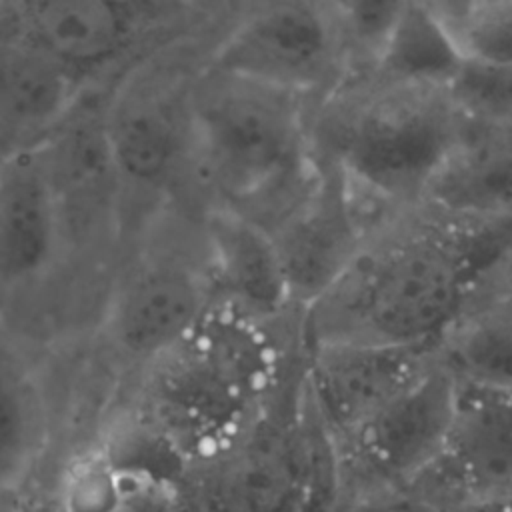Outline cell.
<instances>
[{"instance_id": "cell-1", "label": "cell", "mask_w": 512, "mask_h": 512, "mask_svg": "<svg viewBox=\"0 0 512 512\" xmlns=\"http://www.w3.org/2000/svg\"><path fill=\"white\" fill-rule=\"evenodd\" d=\"M510 248L512 216L468 220L434 212L380 228L340 278L298 310L300 344H438Z\"/></svg>"}, {"instance_id": "cell-2", "label": "cell", "mask_w": 512, "mask_h": 512, "mask_svg": "<svg viewBox=\"0 0 512 512\" xmlns=\"http://www.w3.org/2000/svg\"><path fill=\"white\" fill-rule=\"evenodd\" d=\"M466 128L450 88L390 84L340 136L342 182L384 204L424 202Z\"/></svg>"}, {"instance_id": "cell-3", "label": "cell", "mask_w": 512, "mask_h": 512, "mask_svg": "<svg viewBox=\"0 0 512 512\" xmlns=\"http://www.w3.org/2000/svg\"><path fill=\"white\" fill-rule=\"evenodd\" d=\"M458 394L460 382L438 354L410 386L328 448L334 492L360 502L412 492L446 452Z\"/></svg>"}, {"instance_id": "cell-4", "label": "cell", "mask_w": 512, "mask_h": 512, "mask_svg": "<svg viewBox=\"0 0 512 512\" xmlns=\"http://www.w3.org/2000/svg\"><path fill=\"white\" fill-rule=\"evenodd\" d=\"M280 94L232 80V88L198 112L200 160L224 206L246 210L276 192L296 170V124Z\"/></svg>"}, {"instance_id": "cell-5", "label": "cell", "mask_w": 512, "mask_h": 512, "mask_svg": "<svg viewBox=\"0 0 512 512\" xmlns=\"http://www.w3.org/2000/svg\"><path fill=\"white\" fill-rule=\"evenodd\" d=\"M302 350L304 404L328 448L360 428L438 356V344L356 340Z\"/></svg>"}, {"instance_id": "cell-6", "label": "cell", "mask_w": 512, "mask_h": 512, "mask_svg": "<svg viewBox=\"0 0 512 512\" xmlns=\"http://www.w3.org/2000/svg\"><path fill=\"white\" fill-rule=\"evenodd\" d=\"M208 274L178 258L158 256L130 268L112 290L102 332L134 362H162L192 342L212 308Z\"/></svg>"}, {"instance_id": "cell-7", "label": "cell", "mask_w": 512, "mask_h": 512, "mask_svg": "<svg viewBox=\"0 0 512 512\" xmlns=\"http://www.w3.org/2000/svg\"><path fill=\"white\" fill-rule=\"evenodd\" d=\"M306 452L284 430L256 426L208 450L190 478L196 512H304Z\"/></svg>"}, {"instance_id": "cell-8", "label": "cell", "mask_w": 512, "mask_h": 512, "mask_svg": "<svg viewBox=\"0 0 512 512\" xmlns=\"http://www.w3.org/2000/svg\"><path fill=\"white\" fill-rule=\"evenodd\" d=\"M330 62L332 32L324 16L298 0H284L250 16L216 56V68L228 80L278 92L318 84Z\"/></svg>"}, {"instance_id": "cell-9", "label": "cell", "mask_w": 512, "mask_h": 512, "mask_svg": "<svg viewBox=\"0 0 512 512\" xmlns=\"http://www.w3.org/2000/svg\"><path fill=\"white\" fill-rule=\"evenodd\" d=\"M208 280L234 316L268 324L296 310L270 226L250 212L218 206L204 222Z\"/></svg>"}, {"instance_id": "cell-10", "label": "cell", "mask_w": 512, "mask_h": 512, "mask_svg": "<svg viewBox=\"0 0 512 512\" xmlns=\"http://www.w3.org/2000/svg\"><path fill=\"white\" fill-rule=\"evenodd\" d=\"M432 476L448 488L426 508L512 496V392L460 384L448 446Z\"/></svg>"}, {"instance_id": "cell-11", "label": "cell", "mask_w": 512, "mask_h": 512, "mask_svg": "<svg viewBox=\"0 0 512 512\" xmlns=\"http://www.w3.org/2000/svg\"><path fill=\"white\" fill-rule=\"evenodd\" d=\"M270 230L296 310H302L338 280L374 234L366 228L344 182L338 194L302 202Z\"/></svg>"}, {"instance_id": "cell-12", "label": "cell", "mask_w": 512, "mask_h": 512, "mask_svg": "<svg viewBox=\"0 0 512 512\" xmlns=\"http://www.w3.org/2000/svg\"><path fill=\"white\" fill-rule=\"evenodd\" d=\"M64 242V226L42 158L22 154L0 168V290L42 278Z\"/></svg>"}, {"instance_id": "cell-13", "label": "cell", "mask_w": 512, "mask_h": 512, "mask_svg": "<svg viewBox=\"0 0 512 512\" xmlns=\"http://www.w3.org/2000/svg\"><path fill=\"white\" fill-rule=\"evenodd\" d=\"M424 202L450 218L512 216V120L466 128Z\"/></svg>"}, {"instance_id": "cell-14", "label": "cell", "mask_w": 512, "mask_h": 512, "mask_svg": "<svg viewBox=\"0 0 512 512\" xmlns=\"http://www.w3.org/2000/svg\"><path fill=\"white\" fill-rule=\"evenodd\" d=\"M32 42L66 70L112 58L130 30L126 0H32Z\"/></svg>"}, {"instance_id": "cell-15", "label": "cell", "mask_w": 512, "mask_h": 512, "mask_svg": "<svg viewBox=\"0 0 512 512\" xmlns=\"http://www.w3.org/2000/svg\"><path fill=\"white\" fill-rule=\"evenodd\" d=\"M460 384L512 392V304L484 292L438 342Z\"/></svg>"}, {"instance_id": "cell-16", "label": "cell", "mask_w": 512, "mask_h": 512, "mask_svg": "<svg viewBox=\"0 0 512 512\" xmlns=\"http://www.w3.org/2000/svg\"><path fill=\"white\" fill-rule=\"evenodd\" d=\"M376 62L392 84L450 88L466 58L438 18L406 0Z\"/></svg>"}, {"instance_id": "cell-17", "label": "cell", "mask_w": 512, "mask_h": 512, "mask_svg": "<svg viewBox=\"0 0 512 512\" xmlns=\"http://www.w3.org/2000/svg\"><path fill=\"white\" fill-rule=\"evenodd\" d=\"M68 70L34 42L0 50V122L32 128L50 120L68 98Z\"/></svg>"}, {"instance_id": "cell-18", "label": "cell", "mask_w": 512, "mask_h": 512, "mask_svg": "<svg viewBox=\"0 0 512 512\" xmlns=\"http://www.w3.org/2000/svg\"><path fill=\"white\" fill-rule=\"evenodd\" d=\"M120 182L156 188L174 170L178 142L164 114L138 108L124 114L106 134Z\"/></svg>"}, {"instance_id": "cell-19", "label": "cell", "mask_w": 512, "mask_h": 512, "mask_svg": "<svg viewBox=\"0 0 512 512\" xmlns=\"http://www.w3.org/2000/svg\"><path fill=\"white\" fill-rule=\"evenodd\" d=\"M42 436L38 392L24 364L0 342V480H18Z\"/></svg>"}, {"instance_id": "cell-20", "label": "cell", "mask_w": 512, "mask_h": 512, "mask_svg": "<svg viewBox=\"0 0 512 512\" xmlns=\"http://www.w3.org/2000/svg\"><path fill=\"white\" fill-rule=\"evenodd\" d=\"M132 478L134 470L108 446H86L72 454L60 472L56 512H118Z\"/></svg>"}, {"instance_id": "cell-21", "label": "cell", "mask_w": 512, "mask_h": 512, "mask_svg": "<svg viewBox=\"0 0 512 512\" xmlns=\"http://www.w3.org/2000/svg\"><path fill=\"white\" fill-rule=\"evenodd\" d=\"M450 92L466 114L484 120H512V64L466 60L450 84Z\"/></svg>"}, {"instance_id": "cell-22", "label": "cell", "mask_w": 512, "mask_h": 512, "mask_svg": "<svg viewBox=\"0 0 512 512\" xmlns=\"http://www.w3.org/2000/svg\"><path fill=\"white\" fill-rule=\"evenodd\" d=\"M466 60L512 64V0H480L456 34Z\"/></svg>"}, {"instance_id": "cell-23", "label": "cell", "mask_w": 512, "mask_h": 512, "mask_svg": "<svg viewBox=\"0 0 512 512\" xmlns=\"http://www.w3.org/2000/svg\"><path fill=\"white\" fill-rule=\"evenodd\" d=\"M350 38L374 60L406 0H334Z\"/></svg>"}, {"instance_id": "cell-24", "label": "cell", "mask_w": 512, "mask_h": 512, "mask_svg": "<svg viewBox=\"0 0 512 512\" xmlns=\"http://www.w3.org/2000/svg\"><path fill=\"white\" fill-rule=\"evenodd\" d=\"M118 512H182V500L168 480L134 470L130 492Z\"/></svg>"}, {"instance_id": "cell-25", "label": "cell", "mask_w": 512, "mask_h": 512, "mask_svg": "<svg viewBox=\"0 0 512 512\" xmlns=\"http://www.w3.org/2000/svg\"><path fill=\"white\" fill-rule=\"evenodd\" d=\"M424 10H428L434 18H438L456 38L458 30L472 14L480 0H412Z\"/></svg>"}, {"instance_id": "cell-26", "label": "cell", "mask_w": 512, "mask_h": 512, "mask_svg": "<svg viewBox=\"0 0 512 512\" xmlns=\"http://www.w3.org/2000/svg\"><path fill=\"white\" fill-rule=\"evenodd\" d=\"M422 512H512V496L482 500V502H464V504H450L442 508H416Z\"/></svg>"}, {"instance_id": "cell-27", "label": "cell", "mask_w": 512, "mask_h": 512, "mask_svg": "<svg viewBox=\"0 0 512 512\" xmlns=\"http://www.w3.org/2000/svg\"><path fill=\"white\" fill-rule=\"evenodd\" d=\"M488 286H492V292L502 296L504 300H508L512 304V248L510 252L502 258V262L498 264L492 280L488 282ZM486 286V288H488Z\"/></svg>"}, {"instance_id": "cell-28", "label": "cell", "mask_w": 512, "mask_h": 512, "mask_svg": "<svg viewBox=\"0 0 512 512\" xmlns=\"http://www.w3.org/2000/svg\"><path fill=\"white\" fill-rule=\"evenodd\" d=\"M0 4H2V0H0Z\"/></svg>"}]
</instances>
